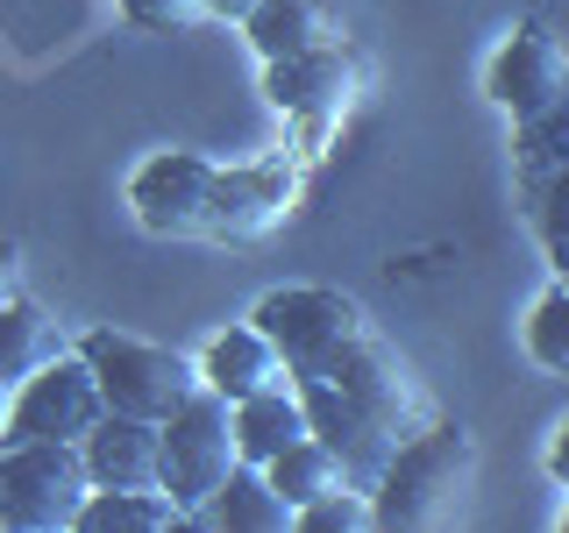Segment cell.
<instances>
[{
	"label": "cell",
	"instance_id": "cell-1",
	"mask_svg": "<svg viewBox=\"0 0 569 533\" xmlns=\"http://www.w3.org/2000/svg\"><path fill=\"white\" fill-rule=\"evenodd\" d=\"M470 484H477V434L456 426V420H427L378 470V484H370V520L391 526V533L449 526L462 512V497H470Z\"/></svg>",
	"mask_w": 569,
	"mask_h": 533
},
{
	"label": "cell",
	"instance_id": "cell-2",
	"mask_svg": "<svg viewBox=\"0 0 569 533\" xmlns=\"http://www.w3.org/2000/svg\"><path fill=\"white\" fill-rule=\"evenodd\" d=\"M79 355L93 370L107 413H129V420H171L178 405L200 391V363L178 355L164 342H136L121 328H86L79 334Z\"/></svg>",
	"mask_w": 569,
	"mask_h": 533
},
{
	"label": "cell",
	"instance_id": "cell-3",
	"mask_svg": "<svg viewBox=\"0 0 569 533\" xmlns=\"http://www.w3.org/2000/svg\"><path fill=\"white\" fill-rule=\"evenodd\" d=\"M93 497L79 441H0V526L8 533H64Z\"/></svg>",
	"mask_w": 569,
	"mask_h": 533
},
{
	"label": "cell",
	"instance_id": "cell-4",
	"mask_svg": "<svg viewBox=\"0 0 569 533\" xmlns=\"http://www.w3.org/2000/svg\"><path fill=\"white\" fill-rule=\"evenodd\" d=\"M157 455H164V476H157V484H164L171 505L192 520V512H200L207 497L228 484V470L242 462V449H236V413H228L221 391L200 384L171 420H157Z\"/></svg>",
	"mask_w": 569,
	"mask_h": 533
},
{
	"label": "cell",
	"instance_id": "cell-5",
	"mask_svg": "<svg viewBox=\"0 0 569 533\" xmlns=\"http://www.w3.org/2000/svg\"><path fill=\"white\" fill-rule=\"evenodd\" d=\"M356 93H363V64H356L342 43L263 64V100H271L284 121H299V157L328 150V135L342 129V114L356 107Z\"/></svg>",
	"mask_w": 569,
	"mask_h": 533
},
{
	"label": "cell",
	"instance_id": "cell-6",
	"mask_svg": "<svg viewBox=\"0 0 569 533\" xmlns=\"http://www.w3.org/2000/svg\"><path fill=\"white\" fill-rule=\"evenodd\" d=\"M313 378H320V384H335L342 399H356L370 420H378V426H391L399 441L427 426V391H420V378L399 363V349H391L385 334L370 328V320H363V328H356L349 342L328 355V363L313 370Z\"/></svg>",
	"mask_w": 569,
	"mask_h": 533
},
{
	"label": "cell",
	"instance_id": "cell-7",
	"mask_svg": "<svg viewBox=\"0 0 569 533\" xmlns=\"http://www.w3.org/2000/svg\"><path fill=\"white\" fill-rule=\"evenodd\" d=\"M100 420H107V399H100L93 370H86L79 349H64L8 391V426H0V441H86Z\"/></svg>",
	"mask_w": 569,
	"mask_h": 533
},
{
	"label": "cell",
	"instance_id": "cell-8",
	"mask_svg": "<svg viewBox=\"0 0 569 533\" xmlns=\"http://www.w3.org/2000/svg\"><path fill=\"white\" fill-rule=\"evenodd\" d=\"M249 320L278 342L284 378H313V370L363 328V306H356L349 292H335V284H284V292H271Z\"/></svg>",
	"mask_w": 569,
	"mask_h": 533
},
{
	"label": "cell",
	"instance_id": "cell-9",
	"mask_svg": "<svg viewBox=\"0 0 569 533\" xmlns=\"http://www.w3.org/2000/svg\"><path fill=\"white\" fill-rule=\"evenodd\" d=\"M213 178H221V164L200 157V150H157L150 164L129 178V207L150 235L207 242L213 235Z\"/></svg>",
	"mask_w": 569,
	"mask_h": 533
},
{
	"label": "cell",
	"instance_id": "cell-10",
	"mask_svg": "<svg viewBox=\"0 0 569 533\" xmlns=\"http://www.w3.org/2000/svg\"><path fill=\"white\" fill-rule=\"evenodd\" d=\"M485 93L506 107L512 121H533V114H548L556 100H569V58H562V43L548 36L541 22H520L506 36V43L491 50V64H485Z\"/></svg>",
	"mask_w": 569,
	"mask_h": 533
},
{
	"label": "cell",
	"instance_id": "cell-11",
	"mask_svg": "<svg viewBox=\"0 0 569 533\" xmlns=\"http://www.w3.org/2000/svg\"><path fill=\"white\" fill-rule=\"evenodd\" d=\"M292 391H299V405H307V434L342 462V476H349L356 491H370V484H378V470L391 462V449H399V434L378 426L356 399H342V391L320 384V378H292Z\"/></svg>",
	"mask_w": 569,
	"mask_h": 533
},
{
	"label": "cell",
	"instance_id": "cell-12",
	"mask_svg": "<svg viewBox=\"0 0 569 533\" xmlns=\"http://www.w3.org/2000/svg\"><path fill=\"white\" fill-rule=\"evenodd\" d=\"M292 207H299V164H221L207 242H263Z\"/></svg>",
	"mask_w": 569,
	"mask_h": 533
},
{
	"label": "cell",
	"instance_id": "cell-13",
	"mask_svg": "<svg viewBox=\"0 0 569 533\" xmlns=\"http://www.w3.org/2000/svg\"><path fill=\"white\" fill-rule=\"evenodd\" d=\"M86 476L93 491H164V455H157V420H129V413H107L93 434L79 441Z\"/></svg>",
	"mask_w": 569,
	"mask_h": 533
},
{
	"label": "cell",
	"instance_id": "cell-14",
	"mask_svg": "<svg viewBox=\"0 0 569 533\" xmlns=\"http://www.w3.org/2000/svg\"><path fill=\"white\" fill-rule=\"evenodd\" d=\"M200 384L236 405V399H249V391H263V384H284V355H278V342L257 328V320H242V328H228V334L207 342Z\"/></svg>",
	"mask_w": 569,
	"mask_h": 533
},
{
	"label": "cell",
	"instance_id": "cell-15",
	"mask_svg": "<svg viewBox=\"0 0 569 533\" xmlns=\"http://www.w3.org/2000/svg\"><path fill=\"white\" fill-rule=\"evenodd\" d=\"M242 36H249V50L271 64V58H299V50L342 43V14H335L328 0H263L242 22Z\"/></svg>",
	"mask_w": 569,
	"mask_h": 533
},
{
	"label": "cell",
	"instance_id": "cell-16",
	"mask_svg": "<svg viewBox=\"0 0 569 533\" xmlns=\"http://www.w3.org/2000/svg\"><path fill=\"white\" fill-rule=\"evenodd\" d=\"M192 520L213 526V533H284V526H292V505L278 497V484L257 470V462H236V470H228V484L213 491Z\"/></svg>",
	"mask_w": 569,
	"mask_h": 533
},
{
	"label": "cell",
	"instance_id": "cell-17",
	"mask_svg": "<svg viewBox=\"0 0 569 533\" xmlns=\"http://www.w3.org/2000/svg\"><path fill=\"white\" fill-rule=\"evenodd\" d=\"M228 413H236V449H242V462H257V470H263L278 449H292V441L307 434V405H299L292 378L249 391V399H236Z\"/></svg>",
	"mask_w": 569,
	"mask_h": 533
},
{
	"label": "cell",
	"instance_id": "cell-18",
	"mask_svg": "<svg viewBox=\"0 0 569 533\" xmlns=\"http://www.w3.org/2000/svg\"><path fill=\"white\" fill-rule=\"evenodd\" d=\"M50 355H64V328H58V320L36 306L29 292L14 299V306H0V384L14 391L29 370H43Z\"/></svg>",
	"mask_w": 569,
	"mask_h": 533
},
{
	"label": "cell",
	"instance_id": "cell-19",
	"mask_svg": "<svg viewBox=\"0 0 569 533\" xmlns=\"http://www.w3.org/2000/svg\"><path fill=\"white\" fill-rule=\"evenodd\" d=\"M171 526H186L171 491H93L79 505V533H171Z\"/></svg>",
	"mask_w": 569,
	"mask_h": 533
},
{
	"label": "cell",
	"instance_id": "cell-20",
	"mask_svg": "<svg viewBox=\"0 0 569 533\" xmlns=\"http://www.w3.org/2000/svg\"><path fill=\"white\" fill-rule=\"evenodd\" d=\"M263 476L278 484V497H284L292 512H299V505H313L320 491H342V484H349V476H342V462H335L328 449H320L313 434H299L292 449H278L271 462H263Z\"/></svg>",
	"mask_w": 569,
	"mask_h": 533
},
{
	"label": "cell",
	"instance_id": "cell-21",
	"mask_svg": "<svg viewBox=\"0 0 569 533\" xmlns=\"http://www.w3.org/2000/svg\"><path fill=\"white\" fill-rule=\"evenodd\" d=\"M520 129V185H533V178H548L556 164H569V100H556L548 114H533V121H512Z\"/></svg>",
	"mask_w": 569,
	"mask_h": 533
},
{
	"label": "cell",
	"instance_id": "cell-22",
	"mask_svg": "<svg viewBox=\"0 0 569 533\" xmlns=\"http://www.w3.org/2000/svg\"><path fill=\"white\" fill-rule=\"evenodd\" d=\"M527 355L541 370H556V378H569V284H548V292L533 299V313H527Z\"/></svg>",
	"mask_w": 569,
	"mask_h": 533
},
{
	"label": "cell",
	"instance_id": "cell-23",
	"mask_svg": "<svg viewBox=\"0 0 569 533\" xmlns=\"http://www.w3.org/2000/svg\"><path fill=\"white\" fill-rule=\"evenodd\" d=\"M527 192V207H533V228H541V242H548V257H556V271L569 263V164H556L548 178H533Z\"/></svg>",
	"mask_w": 569,
	"mask_h": 533
},
{
	"label": "cell",
	"instance_id": "cell-24",
	"mask_svg": "<svg viewBox=\"0 0 569 533\" xmlns=\"http://www.w3.org/2000/svg\"><path fill=\"white\" fill-rule=\"evenodd\" d=\"M292 526L299 533H363V526H378V520H370V491L342 484V491H320L313 505H299Z\"/></svg>",
	"mask_w": 569,
	"mask_h": 533
},
{
	"label": "cell",
	"instance_id": "cell-25",
	"mask_svg": "<svg viewBox=\"0 0 569 533\" xmlns=\"http://www.w3.org/2000/svg\"><path fill=\"white\" fill-rule=\"evenodd\" d=\"M114 8L129 14L142 36H186V29L213 22V0H114Z\"/></svg>",
	"mask_w": 569,
	"mask_h": 533
},
{
	"label": "cell",
	"instance_id": "cell-26",
	"mask_svg": "<svg viewBox=\"0 0 569 533\" xmlns=\"http://www.w3.org/2000/svg\"><path fill=\"white\" fill-rule=\"evenodd\" d=\"M22 299V249L0 242V306H14Z\"/></svg>",
	"mask_w": 569,
	"mask_h": 533
},
{
	"label": "cell",
	"instance_id": "cell-27",
	"mask_svg": "<svg viewBox=\"0 0 569 533\" xmlns=\"http://www.w3.org/2000/svg\"><path fill=\"white\" fill-rule=\"evenodd\" d=\"M548 470H556V484L569 491V420L556 426V441H548Z\"/></svg>",
	"mask_w": 569,
	"mask_h": 533
},
{
	"label": "cell",
	"instance_id": "cell-28",
	"mask_svg": "<svg viewBox=\"0 0 569 533\" xmlns=\"http://www.w3.org/2000/svg\"><path fill=\"white\" fill-rule=\"evenodd\" d=\"M257 8H263V0H213V14H221V22H249Z\"/></svg>",
	"mask_w": 569,
	"mask_h": 533
},
{
	"label": "cell",
	"instance_id": "cell-29",
	"mask_svg": "<svg viewBox=\"0 0 569 533\" xmlns=\"http://www.w3.org/2000/svg\"><path fill=\"white\" fill-rule=\"evenodd\" d=\"M0 426H8V384H0Z\"/></svg>",
	"mask_w": 569,
	"mask_h": 533
},
{
	"label": "cell",
	"instance_id": "cell-30",
	"mask_svg": "<svg viewBox=\"0 0 569 533\" xmlns=\"http://www.w3.org/2000/svg\"><path fill=\"white\" fill-rule=\"evenodd\" d=\"M562 284H569V263H562Z\"/></svg>",
	"mask_w": 569,
	"mask_h": 533
},
{
	"label": "cell",
	"instance_id": "cell-31",
	"mask_svg": "<svg viewBox=\"0 0 569 533\" xmlns=\"http://www.w3.org/2000/svg\"><path fill=\"white\" fill-rule=\"evenodd\" d=\"M562 526H569V512H562Z\"/></svg>",
	"mask_w": 569,
	"mask_h": 533
}]
</instances>
